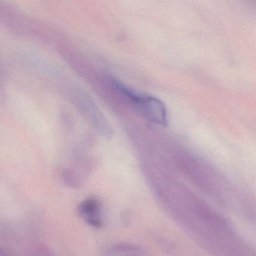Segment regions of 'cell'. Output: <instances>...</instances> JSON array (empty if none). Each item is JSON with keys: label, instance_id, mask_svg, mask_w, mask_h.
<instances>
[{"label": "cell", "instance_id": "cell-1", "mask_svg": "<svg viewBox=\"0 0 256 256\" xmlns=\"http://www.w3.org/2000/svg\"><path fill=\"white\" fill-rule=\"evenodd\" d=\"M112 84L146 119L163 126L168 125L167 108L161 100L149 94L136 90L118 79H112Z\"/></svg>", "mask_w": 256, "mask_h": 256}, {"label": "cell", "instance_id": "cell-2", "mask_svg": "<svg viewBox=\"0 0 256 256\" xmlns=\"http://www.w3.org/2000/svg\"><path fill=\"white\" fill-rule=\"evenodd\" d=\"M80 214L92 226H98L101 224V210L100 204L96 200L89 199L82 203L80 206Z\"/></svg>", "mask_w": 256, "mask_h": 256}]
</instances>
